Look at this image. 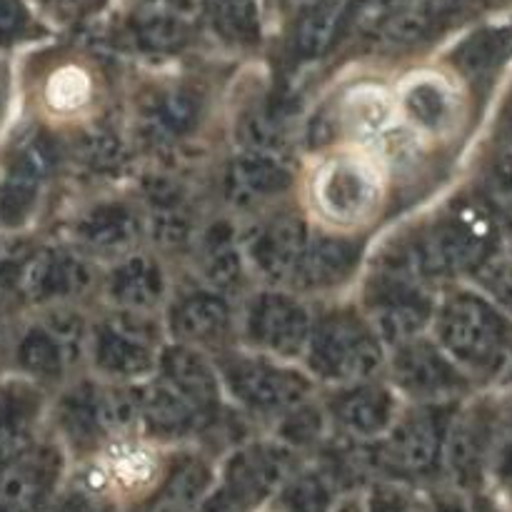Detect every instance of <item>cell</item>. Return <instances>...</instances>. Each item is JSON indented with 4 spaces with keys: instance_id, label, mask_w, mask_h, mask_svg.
<instances>
[{
    "instance_id": "45",
    "label": "cell",
    "mask_w": 512,
    "mask_h": 512,
    "mask_svg": "<svg viewBox=\"0 0 512 512\" xmlns=\"http://www.w3.org/2000/svg\"><path fill=\"white\" fill-rule=\"evenodd\" d=\"M488 473L493 475L495 483L512 495V425L500 430L498 440L493 445V453L488 460Z\"/></svg>"
},
{
    "instance_id": "46",
    "label": "cell",
    "mask_w": 512,
    "mask_h": 512,
    "mask_svg": "<svg viewBox=\"0 0 512 512\" xmlns=\"http://www.w3.org/2000/svg\"><path fill=\"white\" fill-rule=\"evenodd\" d=\"M30 33V15L23 0H0V45H10Z\"/></svg>"
},
{
    "instance_id": "48",
    "label": "cell",
    "mask_w": 512,
    "mask_h": 512,
    "mask_svg": "<svg viewBox=\"0 0 512 512\" xmlns=\"http://www.w3.org/2000/svg\"><path fill=\"white\" fill-rule=\"evenodd\" d=\"M55 8V13H60L63 18H78V15L90 13L93 8H98L103 0H50Z\"/></svg>"
},
{
    "instance_id": "54",
    "label": "cell",
    "mask_w": 512,
    "mask_h": 512,
    "mask_svg": "<svg viewBox=\"0 0 512 512\" xmlns=\"http://www.w3.org/2000/svg\"><path fill=\"white\" fill-rule=\"evenodd\" d=\"M505 415H510V425H512V398L510 403H505Z\"/></svg>"
},
{
    "instance_id": "16",
    "label": "cell",
    "mask_w": 512,
    "mask_h": 512,
    "mask_svg": "<svg viewBox=\"0 0 512 512\" xmlns=\"http://www.w3.org/2000/svg\"><path fill=\"white\" fill-rule=\"evenodd\" d=\"M158 365L165 383H168L175 393L183 395V398L198 410V415L205 423H210L213 415L218 413L220 385L218 375L210 368L208 360H205L198 350H193V345L180 343L163 350Z\"/></svg>"
},
{
    "instance_id": "10",
    "label": "cell",
    "mask_w": 512,
    "mask_h": 512,
    "mask_svg": "<svg viewBox=\"0 0 512 512\" xmlns=\"http://www.w3.org/2000/svg\"><path fill=\"white\" fill-rule=\"evenodd\" d=\"M393 373L395 383L405 393L428 403H448L473 388V380L445 355V350L420 335L395 348Z\"/></svg>"
},
{
    "instance_id": "5",
    "label": "cell",
    "mask_w": 512,
    "mask_h": 512,
    "mask_svg": "<svg viewBox=\"0 0 512 512\" xmlns=\"http://www.w3.org/2000/svg\"><path fill=\"white\" fill-rule=\"evenodd\" d=\"M453 410L445 403L425 405L405 418H395L388 438L380 443L375 460L388 473L403 478H423L438 470L443 463L445 433H448Z\"/></svg>"
},
{
    "instance_id": "23",
    "label": "cell",
    "mask_w": 512,
    "mask_h": 512,
    "mask_svg": "<svg viewBox=\"0 0 512 512\" xmlns=\"http://www.w3.org/2000/svg\"><path fill=\"white\" fill-rule=\"evenodd\" d=\"M400 108L418 130L440 133L455 118V93L438 75L420 73L400 90Z\"/></svg>"
},
{
    "instance_id": "39",
    "label": "cell",
    "mask_w": 512,
    "mask_h": 512,
    "mask_svg": "<svg viewBox=\"0 0 512 512\" xmlns=\"http://www.w3.org/2000/svg\"><path fill=\"white\" fill-rule=\"evenodd\" d=\"M33 410L28 393H20V390H10L0 398V463L25 448Z\"/></svg>"
},
{
    "instance_id": "43",
    "label": "cell",
    "mask_w": 512,
    "mask_h": 512,
    "mask_svg": "<svg viewBox=\"0 0 512 512\" xmlns=\"http://www.w3.org/2000/svg\"><path fill=\"white\" fill-rule=\"evenodd\" d=\"M193 233V223L183 205L173 208H155L153 213V238L163 248H183Z\"/></svg>"
},
{
    "instance_id": "50",
    "label": "cell",
    "mask_w": 512,
    "mask_h": 512,
    "mask_svg": "<svg viewBox=\"0 0 512 512\" xmlns=\"http://www.w3.org/2000/svg\"><path fill=\"white\" fill-rule=\"evenodd\" d=\"M498 140L500 143H510L512 145V88L505 98L503 108H500L498 115Z\"/></svg>"
},
{
    "instance_id": "20",
    "label": "cell",
    "mask_w": 512,
    "mask_h": 512,
    "mask_svg": "<svg viewBox=\"0 0 512 512\" xmlns=\"http://www.w3.org/2000/svg\"><path fill=\"white\" fill-rule=\"evenodd\" d=\"M233 315L218 293L185 295L170 310V330L183 345H220L230 333Z\"/></svg>"
},
{
    "instance_id": "8",
    "label": "cell",
    "mask_w": 512,
    "mask_h": 512,
    "mask_svg": "<svg viewBox=\"0 0 512 512\" xmlns=\"http://www.w3.org/2000/svg\"><path fill=\"white\" fill-rule=\"evenodd\" d=\"M380 198L378 168L368 158L338 155L318 170L313 203L328 220L353 225L368 218Z\"/></svg>"
},
{
    "instance_id": "25",
    "label": "cell",
    "mask_w": 512,
    "mask_h": 512,
    "mask_svg": "<svg viewBox=\"0 0 512 512\" xmlns=\"http://www.w3.org/2000/svg\"><path fill=\"white\" fill-rule=\"evenodd\" d=\"M390 118H393V98L388 90L380 85H358L340 98L333 120H325L333 133L335 128H340L353 138H375L383 135Z\"/></svg>"
},
{
    "instance_id": "44",
    "label": "cell",
    "mask_w": 512,
    "mask_h": 512,
    "mask_svg": "<svg viewBox=\"0 0 512 512\" xmlns=\"http://www.w3.org/2000/svg\"><path fill=\"white\" fill-rule=\"evenodd\" d=\"M320 430H323V418H320L318 410L305 408V405L290 410L283 423V435L293 445L313 443V440H318Z\"/></svg>"
},
{
    "instance_id": "34",
    "label": "cell",
    "mask_w": 512,
    "mask_h": 512,
    "mask_svg": "<svg viewBox=\"0 0 512 512\" xmlns=\"http://www.w3.org/2000/svg\"><path fill=\"white\" fill-rule=\"evenodd\" d=\"M18 365L33 378L43 380H55L63 375V370L68 368V360H65L63 350H60L58 340L43 328V325H35L28 333L23 335L18 345Z\"/></svg>"
},
{
    "instance_id": "12",
    "label": "cell",
    "mask_w": 512,
    "mask_h": 512,
    "mask_svg": "<svg viewBox=\"0 0 512 512\" xmlns=\"http://www.w3.org/2000/svg\"><path fill=\"white\" fill-rule=\"evenodd\" d=\"M313 318L300 300L283 293H263L248 315V335L255 348L275 358H298L308 350Z\"/></svg>"
},
{
    "instance_id": "29",
    "label": "cell",
    "mask_w": 512,
    "mask_h": 512,
    "mask_svg": "<svg viewBox=\"0 0 512 512\" xmlns=\"http://www.w3.org/2000/svg\"><path fill=\"white\" fill-rule=\"evenodd\" d=\"M345 23L343 0H323L298 15L293 30V55L298 60H315L333 45L340 25Z\"/></svg>"
},
{
    "instance_id": "4",
    "label": "cell",
    "mask_w": 512,
    "mask_h": 512,
    "mask_svg": "<svg viewBox=\"0 0 512 512\" xmlns=\"http://www.w3.org/2000/svg\"><path fill=\"white\" fill-rule=\"evenodd\" d=\"M293 473V455L280 445L255 443L238 450L223 470V483L195 512H250L273 498Z\"/></svg>"
},
{
    "instance_id": "42",
    "label": "cell",
    "mask_w": 512,
    "mask_h": 512,
    "mask_svg": "<svg viewBox=\"0 0 512 512\" xmlns=\"http://www.w3.org/2000/svg\"><path fill=\"white\" fill-rule=\"evenodd\" d=\"M108 463V480L120 483L123 488H138L153 478V460L143 450H120Z\"/></svg>"
},
{
    "instance_id": "3",
    "label": "cell",
    "mask_w": 512,
    "mask_h": 512,
    "mask_svg": "<svg viewBox=\"0 0 512 512\" xmlns=\"http://www.w3.org/2000/svg\"><path fill=\"white\" fill-rule=\"evenodd\" d=\"M308 363L318 378L333 383H358L383 365V343L373 325L350 310L328 313L313 325Z\"/></svg>"
},
{
    "instance_id": "21",
    "label": "cell",
    "mask_w": 512,
    "mask_h": 512,
    "mask_svg": "<svg viewBox=\"0 0 512 512\" xmlns=\"http://www.w3.org/2000/svg\"><path fill=\"white\" fill-rule=\"evenodd\" d=\"M138 420L150 435L163 440L185 438L205 425L198 410L183 395L175 393L163 378L138 393Z\"/></svg>"
},
{
    "instance_id": "38",
    "label": "cell",
    "mask_w": 512,
    "mask_h": 512,
    "mask_svg": "<svg viewBox=\"0 0 512 512\" xmlns=\"http://www.w3.org/2000/svg\"><path fill=\"white\" fill-rule=\"evenodd\" d=\"M93 98V80L78 65H63L55 70L45 83V100L50 110L58 113H75Z\"/></svg>"
},
{
    "instance_id": "1",
    "label": "cell",
    "mask_w": 512,
    "mask_h": 512,
    "mask_svg": "<svg viewBox=\"0 0 512 512\" xmlns=\"http://www.w3.org/2000/svg\"><path fill=\"white\" fill-rule=\"evenodd\" d=\"M435 343L470 380L512 370V318L480 290H453L433 313Z\"/></svg>"
},
{
    "instance_id": "47",
    "label": "cell",
    "mask_w": 512,
    "mask_h": 512,
    "mask_svg": "<svg viewBox=\"0 0 512 512\" xmlns=\"http://www.w3.org/2000/svg\"><path fill=\"white\" fill-rule=\"evenodd\" d=\"M50 512H115V508L100 490L78 488L65 493L60 500H55Z\"/></svg>"
},
{
    "instance_id": "35",
    "label": "cell",
    "mask_w": 512,
    "mask_h": 512,
    "mask_svg": "<svg viewBox=\"0 0 512 512\" xmlns=\"http://www.w3.org/2000/svg\"><path fill=\"white\" fill-rule=\"evenodd\" d=\"M478 198L485 200L500 220H508L512 215V145L500 143L498 148L488 155L480 173Z\"/></svg>"
},
{
    "instance_id": "15",
    "label": "cell",
    "mask_w": 512,
    "mask_h": 512,
    "mask_svg": "<svg viewBox=\"0 0 512 512\" xmlns=\"http://www.w3.org/2000/svg\"><path fill=\"white\" fill-rule=\"evenodd\" d=\"M290 183H293V173L283 160L268 153H255V150L238 155L225 173V193L230 203L238 208H258L283 195Z\"/></svg>"
},
{
    "instance_id": "49",
    "label": "cell",
    "mask_w": 512,
    "mask_h": 512,
    "mask_svg": "<svg viewBox=\"0 0 512 512\" xmlns=\"http://www.w3.org/2000/svg\"><path fill=\"white\" fill-rule=\"evenodd\" d=\"M15 280H20V268L8 258H0V300L13 290Z\"/></svg>"
},
{
    "instance_id": "53",
    "label": "cell",
    "mask_w": 512,
    "mask_h": 512,
    "mask_svg": "<svg viewBox=\"0 0 512 512\" xmlns=\"http://www.w3.org/2000/svg\"><path fill=\"white\" fill-rule=\"evenodd\" d=\"M333 512H368V510H365V505L360 503V500H345L340 508H333Z\"/></svg>"
},
{
    "instance_id": "52",
    "label": "cell",
    "mask_w": 512,
    "mask_h": 512,
    "mask_svg": "<svg viewBox=\"0 0 512 512\" xmlns=\"http://www.w3.org/2000/svg\"><path fill=\"white\" fill-rule=\"evenodd\" d=\"M5 100H8V70L0 63V113L5 108Z\"/></svg>"
},
{
    "instance_id": "2",
    "label": "cell",
    "mask_w": 512,
    "mask_h": 512,
    "mask_svg": "<svg viewBox=\"0 0 512 512\" xmlns=\"http://www.w3.org/2000/svg\"><path fill=\"white\" fill-rule=\"evenodd\" d=\"M503 240V220L478 195L450 205L433 228L413 243L415 263L425 280L473 275Z\"/></svg>"
},
{
    "instance_id": "24",
    "label": "cell",
    "mask_w": 512,
    "mask_h": 512,
    "mask_svg": "<svg viewBox=\"0 0 512 512\" xmlns=\"http://www.w3.org/2000/svg\"><path fill=\"white\" fill-rule=\"evenodd\" d=\"M512 58V25H490L470 33L453 50V65L473 83L493 80Z\"/></svg>"
},
{
    "instance_id": "6",
    "label": "cell",
    "mask_w": 512,
    "mask_h": 512,
    "mask_svg": "<svg viewBox=\"0 0 512 512\" xmlns=\"http://www.w3.org/2000/svg\"><path fill=\"white\" fill-rule=\"evenodd\" d=\"M505 428L503 403L478 398L465 408L453 410L445 433L443 463L453 480L463 488H473L488 473V460L500 430Z\"/></svg>"
},
{
    "instance_id": "13",
    "label": "cell",
    "mask_w": 512,
    "mask_h": 512,
    "mask_svg": "<svg viewBox=\"0 0 512 512\" xmlns=\"http://www.w3.org/2000/svg\"><path fill=\"white\" fill-rule=\"evenodd\" d=\"M55 145L48 135L38 133L20 145L0 183V223L15 228L25 223L38 203L40 188L55 165Z\"/></svg>"
},
{
    "instance_id": "19",
    "label": "cell",
    "mask_w": 512,
    "mask_h": 512,
    "mask_svg": "<svg viewBox=\"0 0 512 512\" xmlns=\"http://www.w3.org/2000/svg\"><path fill=\"white\" fill-rule=\"evenodd\" d=\"M360 260V245L348 238L318 235L308 238L293 283L305 290H328L345 283Z\"/></svg>"
},
{
    "instance_id": "32",
    "label": "cell",
    "mask_w": 512,
    "mask_h": 512,
    "mask_svg": "<svg viewBox=\"0 0 512 512\" xmlns=\"http://www.w3.org/2000/svg\"><path fill=\"white\" fill-rule=\"evenodd\" d=\"M205 15L220 38L250 45L260 35L258 0H203Z\"/></svg>"
},
{
    "instance_id": "28",
    "label": "cell",
    "mask_w": 512,
    "mask_h": 512,
    "mask_svg": "<svg viewBox=\"0 0 512 512\" xmlns=\"http://www.w3.org/2000/svg\"><path fill=\"white\" fill-rule=\"evenodd\" d=\"M200 95L190 88H170L155 95L143 110L145 133L158 140H173L188 135L198 125Z\"/></svg>"
},
{
    "instance_id": "11",
    "label": "cell",
    "mask_w": 512,
    "mask_h": 512,
    "mask_svg": "<svg viewBox=\"0 0 512 512\" xmlns=\"http://www.w3.org/2000/svg\"><path fill=\"white\" fill-rule=\"evenodd\" d=\"M63 460L50 445H25L0 463V512H50Z\"/></svg>"
},
{
    "instance_id": "51",
    "label": "cell",
    "mask_w": 512,
    "mask_h": 512,
    "mask_svg": "<svg viewBox=\"0 0 512 512\" xmlns=\"http://www.w3.org/2000/svg\"><path fill=\"white\" fill-rule=\"evenodd\" d=\"M278 3H280V8L285 10V13H290V15H295V18H298L300 13L315 8V5L323 3V0H278Z\"/></svg>"
},
{
    "instance_id": "31",
    "label": "cell",
    "mask_w": 512,
    "mask_h": 512,
    "mask_svg": "<svg viewBox=\"0 0 512 512\" xmlns=\"http://www.w3.org/2000/svg\"><path fill=\"white\" fill-rule=\"evenodd\" d=\"M73 153L88 170L100 175L123 173L128 165V148L110 128H85L75 135Z\"/></svg>"
},
{
    "instance_id": "40",
    "label": "cell",
    "mask_w": 512,
    "mask_h": 512,
    "mask_svg": "<svg viewBox=\"0 0 512 512\" xmlns=\"http://www.w3.org/2000/svg\"><path fill=\"white\" fill-rule=\"evenodd\" d=\"M205 275L218 290H238L243 285V260L233 248L228 233L208 240L205 250Z\"/></svg>"
},
{
    "instance_id": "55",
    "label": "cell",
    "mask_w": 512,
    "mask_h": 512,
    "mask_svg": "<svg viewBox=\"0 0 512 512\" xmlns=\"http://www.w3.org/2000/svg\"><path fill=\"white\" fill-rule=\"evenodd\" d=\"M503 3H508V0H493V3H490V5H503Z\"/></svg>"
},
{
    "instance_id": "37",
    "label": "cell",
    "mask_w": 512,
    "mask_h": 512,
    "mask_svg": "<svg viewBox=\"0 0 512 512\" xmlns=\"http://www.w3.org/2000/svg\"><path fill=\"white\" fill-rule=\"evenodd\" d=\"M133 33L148 53H175L188 40V25L173 13H143L135 18Z\"/></svg>"
},
{
    "instance_id": "22",
    "label": "cell",
    "mask_w": 512,
    "mask_h": 512,
    "mask_svg": "<svg viewBox=\"0 0 512 512\" xmlns=\"http://www.w3.org/2000/svg\"><path fill=\"white\" fill-rule=\"evenodd\" d=\"M108 293L120 310L148 313L165 295L163 270L150 255H128L110 273Z\"/></svg>"
},
{
    "instance_id": "27",
    "label": "cell",
    "mask_w": 512,
    "mask_h": 512,
    "mask_svg": "<svg viewBox=\"0 0 512 512\" xmlns=\"http://www.w3.org/2000/svg\"><path fill=\"white\" fill-rule=\"evenodd\" d=\"M213 485V473L200 458H180L163 480L145 512H195Z\"/></svg>"
},
{
    "instance_id": "9",
    "label": "cell",
    "mask_w": 512,
    "mask_h": 512,
    "mask_svg": "<svg viewBox=\"0 0 512 512\" xmlns=\"http://www.w3.org/2000/svg\"><path fill=\"white\" fill-rule=\"evenodd\" d=\"M158 328L145 313L120 310L98 325L93 360L100 373L115 380H135L155 370Z\"/></svg>"
},
{
    "instance_id": "7",
    "label": "cell",
    "mask_w": 512,
    "mask_h": 512,
    "mask_svg": "<svg viewBox=\"0 0 512 512\" xmlns=\"http://www.w3.org/2000/svg\"><path fill=\"white\" fill-rule=\"evenodd\" d=\"M228 393L255 415H283L305 403L310 380L263 358L233 355L220 363Z\"/></svg>"
},
{
    "instance_id": "18",
    "label": "cell",
    "mask_w": 512,
    "mask_h": 512,
    "mask_svg": "<svg viewBox=\"0 0 512 512\" xmlns=\"http://www.w3.org/2000/svg\"><path fill=\"white\" fill-rule=\"evenodd\" d=\"M330 413L353 438H378L398 418V400L383 385H355L330 403Z\"/></svg>"
},
{
    "instance_id": "36",
    "label": "cell",
    "mask_w": 512,
    "mask_h": 512,
    "mask_svg": "<svg viewBox=\"0 0 512 512\" xmlns=\"http://www.w3.org/2000/svg\"><path fill=\"white\" fill-rule=\"evenodd\" d=\"M473 280L480 293L488 295L512 318V238L505 235V228L498 248L473 270Z\"/></svg>"
},
{
    "instance_id": "14",
    "label": "cell",
    "mask_w": 512,
    "mask_h": 512,
    "mask_svg": "<svg viewBox=\"0 0 512 512\" xmlns=\"http://www.w3.org/2000/svg\"><path fill=\"white\" fill-rule=\"evenodd\" d=\"M20 285L35 303L73 298L93 285V270L78 255L65 250H43L20 270Z\"/></svg>"
},
{
    "instance_id": "30",
    "label": "cell",
    "mask_w": 512,
    "mask_h": 512,
    "mask_svg": "<svg viewBox=\"0 0 512 512\" xmlns=\"http://www.w3.org/2000/svg\"><path fill=\"white\" fill-rule=\"evenodd\" d=\"M333 508V478L318 470H303L298 475L290 473L278 488L280 512H333Z\"/></svg>"
},
{
    "instance_id": "17",
    "label": "cell",
    "mask_w": 512,
    "mask_h": 512,
    "mask_svg": "<svg viewBox=\"0 0 512 512\" xmlns=\"http://www.w3.org/2000/svg\"><path fill=\"white\" fill-rule=\"evenodd\" d=\"M308 245V228L298 215H280L258 230L250 243V258L260 275L273 283H288L295 278L300 258Z\"/></svg>"
},
{
    "instance_id": "26",
    "label": "cell",
    "mask_w": 512,
    "mask_h": 512,
    "mask_svg": "<svg viewBox=\"0 0 512 512\" xmlns=\"http://www.w3.org/2000/svg\"><path fill=\"white\" fill-rule=\"evenodd\" d=\"M138 235V218L120 203L95 205L75 223V238L95 253H125Z\"/></svg>"
},
{
    "instance_id": "33",
    "label": "cell",
    "mask_w": 512,
    "mask_h": 512,
    "mask_svg": "<svg viewBox=\"0 0 512 512\" xmlns=\"http://www.w3.org/2000/svg\"><path fill=\"white\" fill-rule=\"evenodd\" d=\"M60 425H63L65 435L73 440L78 448H93L103 438V430L98 425V415H95V400H93V385L83 383L78 388L70 390L60 403Z\"/></svg>"
},
{
    "instance_id": "41",
    "label": "cell",
    "mask_w": 512,
    "mask_h": 512,
    "mask_svg": "<svg viewBox=\"0 0 512 512\" xmlns=\"http://www.w3.org/2000/svg\"><path fill=\"white\" fill-rule=\"evenodd\" d=\"M43 328L58 340L68 365L78 363L85 345V323L80 320V315L73 313V310H63V308L53 310V313L48 315V320L43 323Z\"/></svg>"
}]
</instances>
